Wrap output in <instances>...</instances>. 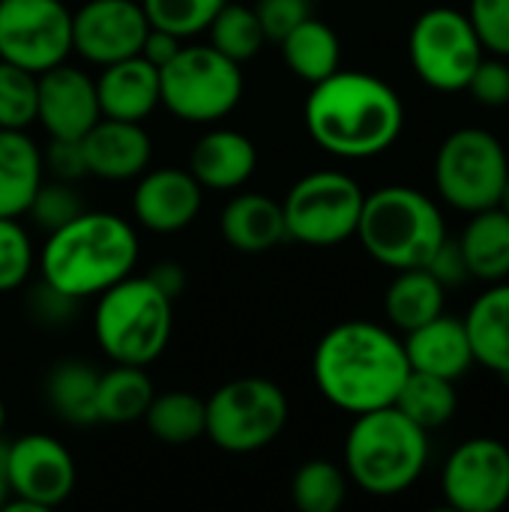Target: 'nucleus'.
<instances>
[{
  "label": "nucleus",
  "mask_w": 509,
  "mask_h": 512,
  "mask_svg": "<svg viewBox=\"0 0 509 512\" xmlns=\"http://www.w3.org/2000/svg\"><path fill=\"white\" fill-rule=\"evenodd\" d=\"M303 120L309 138L321 150L339 159H372L399 141L405 105L384 78L336 69L312 84Z\"/></svg>",
  "instance_id": "f257e3e1"
},
{
  "label": "nucleus",
  "mask_w": 509,
  "mask_h": 512,
  "mask_svg": "<svg viewBox=\"0 0 509 512\" xmlns=\"http://www.w3.org/2000/svg\"><path fill=\"white\" fill-rule=\"evenodd\" d=\"M408 372L402 339L372 321L336 324L324 333L312 357L318 393L354 417L393 405Z\"/></svg>",
  "instance_id": "f03ea898"
},
{
  "label": "nucleus",
  "mask_w": 509,
  "mask_h": 512,
  "mask_svg": "<svg viewBox=\"0 0 509 512\" xmlns=\"http://www.w3.org/2000/svg\"><path fill=\"white\" fill-rule=\"evenodd\" d=\"M36 264L42 282L57 291L75 300L99 297L132 276L138 264V234L117 213L84 210L45 237Z\"/></svg>",
  "instance_id": "7ed1b4c3"
},
{
  "label": "nucleus",
  "mask_w": 509,
  "mask_h": 512,
  "mask_svg": "<svg viewBox=\"0 0 509 512\" xmlns=\"http://www.w3.org/2000/svg\"><path fill=\"white\" fill-rule=\"evenodd\" d=\"M429 465V432L396 405L357 414L345 438V474L372 498L408 492Z\"/></svg>",
  "instance_id": "20e7f679"
},
{
  "label": "nucleus",
  "mask_w": 509,
  "mask_h": 512,
  "mask_svg": "<svg viewBox=\"0 0 509 512\" xmlns=\"http://www.w3.org/2000/svg\"><path fill=\"white\" fill-rule=\"evenodd\" d=\"M363 249L390 270L426 267L447 240V222L426 192L411 186H381L363 198L357 234Z\"/></svg>",
  "instance_id": "39448f33"
},
{
  "label": "nucleus",
  "mask_w": 509,
  "mask_h": 512,
  "mask_svg": "<svg viewBox=\"0 0 509 512\" xmlns=\"http://www.w3.org/2000/svg\"><path fill=\"white\" fill-rule=\"evenodd\" d=\"M174 333V300L150 276H126L99 294L93 336L111 363L150 366Z\"/></svg>",
  "instance_id": "423d86ee"
},
{
  "label": "nucleus",
  "mask_w": 509,
  "mask_h": 512,
  "mask_svg": "<svg viewBox=\"0 0 509 512\" xmlns=\"http://www.w3.org/2000/svg\"><path fill=\"white\" fill-rule=\"evenodd\" d=\"M162 105L186 123H219L243 99V66L210 42L180 45L159 69Z\"/></svg>",
  "instance_id": "0eeeda50"
},
{
  "label": "nucleus",
  "mask_w": 509,
  "mask_h": 512,
  "mask_svg": "<svg viewBox=\"0 0 509 512\" xmlns=\"http://www.w3.org/2000/svg\"><path fill=\"white\" fill-rule=\"evenodd\" d=\"M207 402V429L213 447L246 456L270 447L288 423V396L276 381L246 375L222 384Z\"/></svg>",
  "instance_id": "6e6552de"
},
{
  "label": "nucleus",
  "mask_w": 509,
  "mask_h": 512,
  "mask_svg": "<svg viewBox=\"0 0 509 512\" xmlns=\"http://www.w3.org/2000/svg\"><path fill=\"white\" fill-rule=\"evenodd\" d=\"M509 177V156L489 129L462 126L450 132L435 153V186L447 207L480 213L498 207Z\"/></svg>",
  "instance_id": "1a4fd4ad"
},
{
  "label": "nucleus",
  "mask_w": 509,
  "mask_h": 512,
  "mask_svg": "<svg viewBox=\"0 0 509 512\" xmlns=\"http://www.w3.org/2000/svg\"><path fill=\"white\" fill-rule=\"evenodd\" d=\"M366 192L345 171H312L303 174L282 198L288 240L303 246L330 249L357 234Z\"/></svg>",
  "instance_id": "9d476101"
},
{
  "label": "nucleus",
  "mask_w": 509,
  "mask_h": 512,
  "mask_svg": "<svg viewBox=\"0 0 509 512\" xmlns=\"http://www.w3.org/2000/svg\"><path fill=\"white\" fill-rule=\"evenodd\" d=\"M408 57L423 84L441 93H459L468 90V81L486 57V48L468 12L432 6L411 27Z\"/></svg>",
  "instance_id": "9b49d317"
},
{
  "label": "nucleus",
  "mask_w": 509,
  "mask_h": 512,
  "mask_svg": "<svg viewBox=\"0 0 509 512\" xmlns=\"http://www.w3.org/2000/svg\"><path fill=\"white\" fill-rule=\"evenodd\" d=\"M72 57V12L63 0H0V60L45 72Z\"/></svg>",
  "instance_id": "f8f14e48"
},
{
  "label": "nucleus",
  "mask_w": 509,
  "mask_h": 512,
  "mask_svg": "<svg viewBox=\"0 0 509 512\" xmlns=\"http://www.w3.org/2000/svg\"><path fill=\"white\" fill-rule=\"evenodd\" d=\"M6 480L12 495L3 510L42 512L60 507L72 495L78 471L72 453L57 438L30 432L9 441Z\"/></svg>",
  "instance_id": "ddd939ff"
},
{
  "label": "nucleus",
  "mask_w": 509,
  "mask_h": 512,
  "mask_svg": "<svg viewBox=\"0 0 509 512\" xmlns=\"http://www.w3.org/2000/svg\"><path fill=\"white\" fill-rule=\"evenodd\" d=\"M441 492L459 512H498L509 504V447L498 438L459 444L441 474Z\"/></svg>",
  "instance_id": "4468645a"
},
{
  "label": "nucleus",
  "mask_w": 509,
  "mask_h": 512,
  "mask_svg": "<svg viewBox=\"0 0 509 512\" xmlns=\"http://www.w3.org/2000/svg\"><path fill=\"white\" fill-rule=\"evenodd\" d=\"M147 30L141 0H87L72 12V54L102 69L141 54Z\"/></svg>",
  "instance_id": "2eb2a0df"
},
{
  "label": "nucleus",
  "mask_w": 509,
  "mask_h": 512,
  "mask_svg": "<svg viewBox=\"0 0 509 512\" xmlns=\"http://www.w3.org/2000/svg\"><path fill=\"white\" fill-rule=\"evenodd\" d=\"M99 117L96 78L84 69L66 60L36 75V123L48 138H84Z\"/></svg>",
  "instance_id": "dca6fc26"
},
{
  "label": "nucleus",
  "mask_w": 509,
  "mask_h": 512,
  "mask_svg": "<svg viewBox=\"0 0 509 512\" xmlns=\"http://www.w3.org/2000/svg\"><path fill=\"white\" fill-rule=\"evenodd\" d=\"M204 204V186L189 168H153L144 171L132 192L135 222L153 234L186 231Z\"/></svg>",
  "instance_id": "f3484780"
},
{
  "label": "nucleus",
  "mask_w": 509,
  "mask_h": 512,
  "mask_svg": "<svg viewBox=\"0 0 509 512\" xmlns=\"http://www.w3.org/2000/svg\"><path fill=\"white\" fill-rule=\"evenodd\" d=\"M81 150L87 174L105 183L138 180L153 159V141L147 129L141 123L111 117L96 120V126L81 138Z\"/></svg>",
  "instance_id": "a211bd4d"
},
{
  "label": "nucleus",
  "mask_w": 509,
  "mask_h": 512,
  "mask_svg": "<svg viewBox=\"0 0 509 512\" xmlns=\"http://www.w3.org/2000/svg\"><path fill=\"white\" fill-rule=\"evenodd\" d=\"M96 96L102 117L144 123L162 105L159 69L141 54L108 63L96 78Z\"/></svg>",
  "instance_id": "6ab92c4d"
},
{
  "label": "nucleus",
  "mask_w": 509,
  "mask_h": 512,
  "mask_svg": "<svg viewBox=\"0 0 509 512\" xmlns=\"http://www.w3.org/2000/svg\"><path fill=\"white\" fill-rule=\"evenodd\" d=\"M258 168L252 138L234 129H210L189 150V174L213 192H234L249 183Z\"/></svg>",
  "instance_id": "aec40b11"
},
{
  "label": "nucleus",
  "mask_w": 509,
  "mask_h": 512,
  "mask_svg": "<svg viewBox=\"0 0 509 512\" xmlns=\"http://www.w3.org/2000/svg\"><path fill=\"white\" fill-rule=\"evenodd\" d=\"M405 357L408 366L417 372H429L447 381H459L474 366L471 339L462 318L438 315L429 324L405 333Z\"/></svg>",
  "instance_id": "412c9836"
},
{
  "label": "nucleus",
  "mask_w": 509,
  "mask_h": 512,
  "mask_svg": "<svg viewBox=\"0 0 509 512\" xmlns=\"http://www.w3.org/2000/svg\"><path fill=\"white\" fill-rule=\"evenodd\" d=\"M222 237L243 255H264L288 240L282 201L264 192H240L222 210Z\"/></svg>",
  "instance_id": "4be33fe9"
},
{
  "label": "nucleus",
  "mask_w": 509,
  "mask_h": 512,
  "mask_svg": "<svg viewBox=\"0 0 509 512\" xmlns=\"http://www.w3.org/2000/svg\"><path fill=\"white\" fill-rule=\"evenodd\" d=\"M474 363L509 381V282H492L462 318Z\"/></svg>",
  "instance_id": "5701e85b"
},
{
  "label": "nucleus",
  "mask_w": 509,
  "mask_h": 512,
  "mask_svg": "<svg viewBox=\"0 0 509 512\" xmlns=\"http://www.w3.org/2000/svg\"><path fill=\"white\" fill-rule=\"evenodd\" d=\"M42 180L39 144L24 129H0V216L21 219Z\"/></svg>",
  "instance_id": "b1692460"
},
{
  "label": "nucleus",
  "mask_w": 509,
  "mask_h": 512,
  "mask_svg": "<svg viewBox=\"0 0 509 512\" xmlns=\"http://www.w3.org/2000/svg\"><path fill=\"white\" fill-rule=\"evenodd\" d=\"M459 249L465 255L468 273L480 282H504L509 279V216L501 207H489L471 213L459 237Z\"/></svg>",
  "instance_id": "393cba45"
},
{
  "label": "nucleus",
  "mask_w": 509,
  "mask_h": 512,
  "mask_svg": "<svg viewBox=\"0 0 509 512\" xmlns=\"http://www.w3.org/2000/svg\"><path fill=\"white\" fill-rule=\"evenodd\" d=\"M99 372L87 360H60L45 375V402L66 426H96Z\"/></svg>",
  "instance_id": "a878e982"
},
{
  "label": "nucleus",
  "mask_w": 509,
  "mask_h": 512,
  "mask_svg": "<svg viewBox=\"0 0 509 512\" xmlns=\"http://www.w3.org/2000/svg\"><path fill=\"white\" fill-rule=\"evenodd\" d=\"M444 294L447 288L426 267L399 270L384 294V315L393 330L411 333L444 312Z\"/></svg>",
  "instance_id": "bb28decb"
},
{
  "label": "nucleus",
  "mask_w": 509,
  "mask_h": 512,
  "mask_svg": "<svg viewBox=\"0 0 509 512\" xmlns=\"http://www.w3.org/2000/svg\"><path fill=\"white\" fill-rule=\"evenodd\" d=\"M282 60L285 66L306 84H318L327 75L339 69L342 60V45L336 30L321 21V18H303L282 42Z\"/></svg>",
  "instance_id": "cd10ccee"
},
{
  "label": "nucleus",
  "mask_w": 509,
  "mask_h": 512,
  "mask_svg": "<svg viewBox=\"0 0 509 512\" xmlns=\"http://www.w3.org/2000/svg\"><path fill=\"white\" fill-rule=\"evenodd\" d=\"M156 396V387L144 366H123L114 363V369L99 375L96 387V414L105 426H129L144 420L150 402Z\"/></svg>",
  "instance_id": "c85d7f7f"
},
{
  "label": "nucleus",
  "mask_w": 509,
  "mask_h": 512,
  "mask_svg": "<svg viewBox=\"0 0 509 512\" xmlns=\"http://www.w3.org/2000/svg\"><path fill=\"white\" fill-rule=\"evenodd\" d=\"M144 423L159 444L186 447V444H195L198 438H204L207 402L198 399L195 393H186V390L156 393L147 414H144Z\"/></svg>",
  "instance_id": "c756f323"
},
{
  "label": "nucleus",
  "mask_w": 509,
  "mask_h": 512,
  "mask_svg": "<svg viewBox=\"0 0 509 512\" xmlns=\"http://www.w3.org/2000/svg\"><path fill=\"white\" fill-rule=\"evenodd\" d=\"M408 420H414L420 429L432 432L447 426L456 411H459V396H456V381L429 375V372H417L411 369L408 378L402 381L396 402H393Z\"/></svg>",
  "instance_id": "7c9ffc66"
},
{
  "label": "nucleus",
  "mask_w": 509,
  "mask_h": 512,
  "mask_svg": "<svg viewBox=\"0 0 509 512\" xmlns=\"http://www.w3.org/2000/svg\"><path fill=\"white\" fill-rule=\"evenodd\" d=\"M204 33L216 51H222L225 57H231L240 66L255 60L267 42L255 9L243 6V3H231V0H225V6L216 12V18L210 21V27Z\"/></svg>",
  "instance_id": "2f4dec72"
},
{
  "label": "nucleus",
  "mask_w": 509,
  "mask_h": 512,
  "mask_svg": "<svg viewBox=\"0 0 509 512\" xmlns=\"http://www.w3.org/2000/svg\"><path fill=\"white\" fill-rule=\"evenodd\" d=\"M348 498V474L330 459H309L291 477V501L300 512H336Z\"/></svg>",
  "instance_id": "473e14b6"
},
{
  "label": "nucleus",
  "mask_w": 509,
  "mask_h": 512,
  "mask_svg": "<svg viewBox=\"0 0 509 512\" xmlns=\"http://www.w3.org/2000/svg\"><path fill=\"white\" fill-rule=\"evenodd\" d=\"M225 0H141V9L156 30H168L180 39H192L210 27Z\"/></svg>",
  "instance_id": "72a5a7b5"
},
{
  "label": "nucleus",
  "mask_w": 509,
  "mask_h": 512,
  "mask_svg": "<svg viewBox=\"0 0 509 512\" xmlns=\"http://www.w3.org/2000/svg\"><path fill=\"white\" fill-rule=\"evenodd\" d=\"M36 123V72L0 60V129H24Z\"/></svg>",
  "instance_id": "f704fd0d"
},
{
  "label": "nucleus",
  "mask_w": 509,
  "mask_h": 512,
  "mask_svg": "<svg viewBox=\"0 0 509 512\" xmlns=\"http://www.w3.org/2000/svg\"><path fill=\"white\" fill-rule=\"evenodd\" d=\"M33 264L36 252L27 228L12 216H0V294L18 291L30 279Z\"/></svg>",
  "instance_id": "c9c22d12"
},
{
  "label": "nucleus",
  "mask_w": 509,
  "mask_h": 512,
  "mask_svg": "<svg viewBox=\"0 0 509 512\" xmlns=\"http://www.w3.org/2000/svg\"><path fill=\"white\" fill-rule=\"evenodd\" d=\"M78 213H84V201H81L75 183H66V180L45 183L42 180L24 216H30L36 228L51 234V231L63 228L66 222H72Z\"/></svg>",
  "instance_id": "e433bc0d"
},
{
  "label": "nucleus",
  "mask_w": 509,
  "mask_h": 512,
  "mask_svg": "<svg viewBox=\"0 0 509 512\" xmlns=\"http://www.w3.org/2000/svg\"><path fill=\"white\" fill-rule=\"evenodd\" d=\"M468 18L486 51L509 57V0H471Z\"/></svg>",
  "instance_id": "4c0bfd02"
},
{
  "label": "nucleus",
  "mask_w": 509,
  "mask_h": 512,
  "mask_svg": "<svg viewBox=\"0 0 509 512\" xmlns=\"http://www.w3.org/2000/svg\"><path fill=\"white\" fill-rule=\"evenodd\" d=\"M78 303H81V300H75V297H69V294H63V291H57L54 285L39 282V285L30 291V297L24 300V309H27V315L33 318V324H36V327L60 330V327H66V324L75 318Z\"/></svg>",
  "instance_id": "58836bf2"
},
{
  "label": "nucleus",
  "mask_w": 509,
  "mask_h": 512,
  "mask_svg": "<svg viewBox=\"0 0 509 512\" xmlns=\"http://www.w3.org/2000/svg\"><path fill=\"white\" fill-rule=\"evenodd\" d=\"M468 93L483 108H507L509 105V63L504 57H483L468 81Z\"/></svg>",
  "instance_id": "ea45409f"
},
{
  "label": "nucleus",
  "mask_w": 509,
  "mask_h": 512,
  "mask_svg": "<svg viewBox=\"0 0 509 512\" xmlns=\"http://www.w3.org/2000/svg\"><path fill=\"white\" fill-rule=\"evenodd\" d=\"M255 15L261 21V30L267 42H282L303 18H309V0H258Z\"/></svg>",
  "instance_id": "a19ab883"
},
{
  "label": "nucleus",
  "mask_w": 509,
  "mask_h": 512,
  "mask_svg": "<svg viewBox=\"0 0 509 512\" xmlns=\"http://www.w3.org/2000/svg\"><path fill=\"white\" fill-rule=\"evenodd\" d=\"M42 168L54 180H66V183H78L90 177L81 138H48V147L42 150Z\"/></svg>",
  "instance_id": "79ce46f5"
},
{
  "label": "nucleus",
  "mask_w": 509,
  "mask_h": 512,
  "mask_svg": "<svg viewBox=\"0 0 509 512\" xmlns=\"http://www.w3.org/2000/svg\"><path fill=\"white\" fill-rule=\"evenodd\" d=\"M426 270H429L444 288H456V285H462L465 279H471L468 264H465V255H462V249H459V240H450V237H447V240L438 246V252L429 258Z\"/></svg>",
  "instance_id": "37998d69"
},
{
  "label": "nucleus",
  "mask_w": 509,
  "mask_h": 512,
  "mask_svg": "<svg viewBox=\"0 0 509 512\" xmlns=\"http://www.w3.org/2000/svg\"><path fill=\"white\" fill-rule=\"evenodd\" d=\"M186 39H180V36H174V33H168V30H156V27H150L147 30V36H144V42H141V57L144 60H150L156 69H162L177 51H180V45H183Z\"/></svg>",
  "instance_id": "c03bdc74"
},
{
  "label": "nucleus",
  "mask_w": 509,
  "mask_h": 512,
  "mask_svg": "<svg viewBox=\"0 0 509 512\" xmlns=\"http://www.w3.org/2000/svg\"><path fill=\"white\" fill-rule=\"evenodd\" d=\"M147 276H150V282H153L159 291H165L171 300H177V297L183 294V288H186V270H183L177 261H162V264H156Z\"/></svg>",
  "instance_id": "a18cd8bd"
},
{
  "label": "nucleus",
  "mask_w": 509,
  "mask_h": 512,
  "mask_svg": "<svg viewBox=\"0 0 509 512\" xmlns=\"http://www.w3.org/2000/svg\"><path fill=\"white\" fill-rule=\"evenodd\" d=\"M6 462H9V441H3L0 438V510H3V504L9 501V480H6Z\"/></svg>",
  "instance_id": "49530a36"
},
{
  "label": "nucleus",
  "mask_w": 509,
  "mask_h": 512,
  "mask_svg": "<svg viewBox=\"0 0 509 512\" xmlns=\"http://www.w3.org/2000/svg\"><path fill=\"white\" fill-rule=\"evenodd\" d=\"M498 207L504 210L509 216V177H507V183H504V192H501V201H498Z\"/></svg>",
  "instance_id": "de8ad7c7"
},
{
  "label": "nucleus",
  "mask_w": 509,
  "mask_h": 512,
  "mask_svg": "<svg viewBox=\"0 0 509 512\" xmlns=\"http://www.w3.org/2000/svg\"><path fill=\"white\" fill-rule=\"evenodd\" d=\"M3 426H6V405H3V399H0V435H3Z\"/></svg>",
  "instance_id": "09e8293b"
},
{
  "label": "nucleus",
  "mask_w": 509,
  "mask_h": 512,
  "mask_svg": "<svg viewBox=\"0 0 509 512\" xmlns=\"http://www.w3.org/2000/svg\"><path fill=\"white\" fill-rule=\"evenodd\" d=\"M309 3H315V0H309Z\"/></svg>",
  "instance_id": "8fccbe9b"
}]
</instances>
